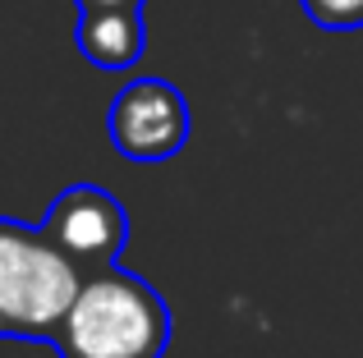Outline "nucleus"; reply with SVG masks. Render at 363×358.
<instances>
[{
  "label": "nucleus",
  "instance_id": "7",
  "mask_svg": "<svg viewBox=\"0 0 363 358\" xmlns=\"http://www.w3.org/2000/svg\"><path fill=\"white\" fill-rule=\"evenodd\" d=\"M79 9H143L147 0H74Z\"/></svg>",
  "mask_w": 363,
  "mask_h": 358
},
{
  "label": "nucleus",
  "instance_id": "2",
  "mask_svg": "<svg viewBox=\"0 0 363 358\" xmlns=\"http://www.w3.org/2000/svg\"><path fill=\"white\" fill-rule=\"evenodd\" d=\"M79 285L83 271L55 248L46 230L0 221V335L51 340Z\"/></svg>",
  "mask_w": 363,
  "mask_h": 358
},
{
  "label": "nucleus",
  "instance_id": "1",
  "mask_svg": "<svg viewBox=\"0 0 363 358\" xmlns=\"http://www.w3.org/2000/svg\"><path fill=\"white\" fill-rule=\"evenodd\" d=\"M51 345L60 358H161L170 345V308L147 280L111 262L83 276Z\"/></svg>",
  "mask_w": 363,
  "mask_h": 358
},
{
  "label": "nucleus",
  "instance_id": "3",
  "mask_svg": "<svg viewBox=\"0 0 363 358\" xmlns=\"http://www.w3.org/2000/svg\"><path fill=\"white\" fill-rule=\"evenodd\" d=\"M189 129H194L189 101L166 79H133L129 88L116 92L106 110V134L116 152L138 166L170 161L189 143Z\"/></svg>",
  "mask_w": 363,
  "mask_h": 358
},
{
  "label": "nucleus",
  "instance_id": "4",
  "mask_svg": "<svg viewBox=\"0 0 363 358\" xmlns=\"http://www.w3.org/2000/svg\"><path fill=\"white\" fill-rule=\"evenodd\" d=\"M42 230L51 234V243L83 271V276H92V271L120 262L124 243H129V216H124L120 197L106 193V188L69 184L51 202Z\"/></svg>",
  "mask_w": 363,
  "mask_h": 358
},
{
  "label": "nucleus",
  "instance_id": "5",
  "mask_svg": "<svg viewBox=\"0 0 363 358\" xmlns=\"http://www.w3.org/2000/svg\"><path fill=\"white\" fill-rule=\"evenodd\" d=\"M74 42H79L83 60L97 69H133L147 46L143 9H79Z\"/></svg>",
  "mask_w": 363,
  "mask_h": 358
},
{
  "label": "nucleus",
  "instance_id": "6",
  "mask_svg": "<svg viewBox=\"0 0 363 358\" xmlns=\"http://www.w3.org/2000/svg\"><path fill=\"white\" fill-rule=\"evenodd\" d=\"M303 14L313 18L327 33H350V28H363V0H299Z\"/></svg>",
  "mask_w": 363,
  "mask_h": 358
}]
</instances>
